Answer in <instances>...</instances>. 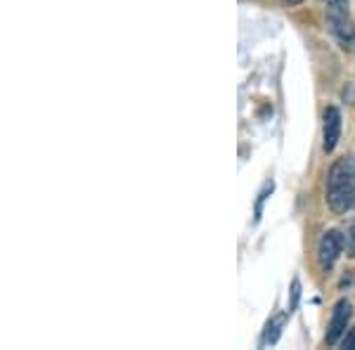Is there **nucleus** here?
Listing matches in <instances>:
<instances>
[{"instance_id": "1", "label": "nucleus", "mask_w": 355, "mask_h": 350, "mask_svg": "<svg viewBox=\"0 0 355 350\" xmlns=\"http://www.w3.org/2000/svg\"><path fill=\"white\" fill-rule=\"evenodd\" d=\"M327 204L334 213H346L355 206V157H343L329 168Z\"/></svg>"}, {"instance_id": "2", "label": "nucleus", "mask_w": 355, "mask_h": 350, "mask_svg": "<svg viewBox=\"0 0 355 350\" xmlns=\"http://www.w3.org/2000/svg\"><path fill=\"white\" fill-rule=\"evenodd\" d=\"M341 249H343V237L336 232V229L322 234V239H320V244H318V261H320L322 272H329V270L334 268V263H336V258H339Z\"/></svg>"}, {"instance_id": "3", "label": "nucleus", "mask_w": 355, "mask_h": 350, "mask_svg": "<svg viewBox=\"0 0 355 350\" xmlns=\"http://www.w3.org/2000/svg\"><path fill=\"white\" fill-rule=\"evenodd\" d=\"M353 315V306L348 301H339L334 308V313H331V322H329V329H327V336H324V341L329 343V346H334V343H339V338L343 336V331H346L348 326V320H351Z\"/></svg>"}, {"instance_id": "4", "label": "nucleus", "mask_w": 355, "mask_h": 350, "mask_svg": "<svg viewBox=\"0 0 355 350\" xmlns=\"http://www.w3.org/2000/svg\"><path fill=\"white\" fill-rule=\"evenodd\" d=\"M341 140V112L329 107L324 112V152H334Z\"/></svg>"}, {"instance_id": "5", "label": "nucleus", "mask_w": 355, "mask_h": 350, "mask_svg": "<svg viewBox=\"0 0 355 350\" xmlns=\"http://www.w3.org/2000/svg\"><path fill=\"white\" fill-rule=\"evenodd\" d=\"M289 310H284L279 317H275V320H270L268 322V326H266V331H263V338H261V343L263 346H272V343H277V338H279V331H282V324H284V320L289 317Z\"/></svg>"}, {"instance_id": "6", "label": "nucleus", "mask_w": 355, "mask_h": 350, "mask_svg": "<svg viewBox=\"0 0 355 350\" xmlns=\"http://www.w3.org/2000/svg\"><path fill=\"white\" fill-rule=\"evenodd\" d=\"M270 194H272V182H268V185L266 187H263V192L259 194V202H256V222H259L261 220V216H263V204H266L268 202V197H270Z\"/></svg>"}, {"instance_id": "7", "label": "nucleus", "mask_w": 355, "mask_h": 350, "mask_svg": "<svg viewBox=\"0 0 355 350\" xmlns=\"http://www.w3.org/2000/svg\"><path fill=\"white\" fill-rule=\"evenodd\" d=\"M299 298H301V282L299 279H294L291 282V306H289V313H294L296 306H299Z\"/></svg>"}, {"instance_id": "8", "label": "nucleus", "mask_w": 355, "mask_h": 350, "mask_svg": "<svg viewBox=\"0 0 355 350\" xmlns=\"http://www.w3.org/2000/svg\"><path fill=\"white\" fill-rule=\"evenodd\" d=\"M346 246H348V256L355 258V222L348 229V237H346Z\"/></svg>"}, {"instance_id": "9", "label": "nucleus", "mask_w": 355, "mask_h": 350, "mask_svg": "<svg viewBox=\"0 0 355 350\" xmlns=\"http://www.w3.org/2000/svg\"><path fill=\"white\" fill-rule=\"evenodd\" d=\"M343 348H351V350H355V329H351V334H348L346 338H343Z\"/></svg>"}, {"instance_id": "10", "label": "nucleus", "mask_w": 355, "mask_h": 350, "mask_svg": "<svg viewBox=\"0 0 355 350\" xmlns=\"http://www.w3.org/2000/svg\"><path fill=\"white\" fill-rule=\"evenodd\" d=\"M324 3H329L331 8H341V5H346V0H324Z\"/></svg>"}, {"instance_id": "11", "label": "nucleus", "mask_w": 355, "mask_h": 350, "mask_svg": "<svg viewBox=\"0 0 355 350\" xmlns=\"http://www.w3.org/2000/svg\"><path fill=\"white\" fill-rule=\"evenodd\" d=\"M353 48H355V36H353Z\"/></svg>"}]
</instances>
